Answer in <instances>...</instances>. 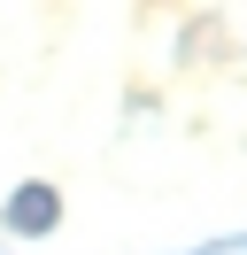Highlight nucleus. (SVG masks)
<instances>
[{
	"mask_svg": "<svg viewBox=\"0 0 247 255\" xmlns=\"http://www.w3.org/2000/svg\"><path fill=\"white\" fill-rule=\"evenodd\" d=\"M62 224V201H54V186H15L8 193V232H23V240H46Z\"/></svg>",
	"mask_w": 247,
	"mask_h": 255,
	"instance_id": "nucleus-1",
	"label": "nucleus"
}]
</instances>
